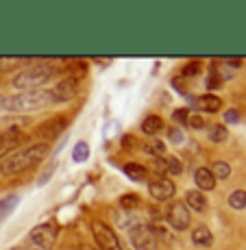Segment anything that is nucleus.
Here are the masks:
<instances>
[{"label": "nucleus", "mask_w": 246, "mask_h": 250, "mask_svg": "<svg viewBox=\"0 0 246 250\" xmlns=\"http://www.w3.org/2000/svg\"><path fill=\"white\" fill-rule=\"evenodd\" d=\"M52 96L50 89H35V91H18L11 96H0V115H20L31 111H42L50 107Z\"/></svg>", "instance_id": "1"}, {"label": "nucleus", "mask_w": 246, "mask_h": 250, "mask_svg": "<svg viewBox=\"0 0 246 250\" xmlns=\"http://www.w3.org/2000/svg\"><path fill=\"white\" fill-rule=\"evenodd\" d=\"M50 152V144H31V146L18 148L16 152L2 159L0 163V174L2 176H18L22 172L35 167L37 163L46 159V155Z\"/></svg>", "instance_id": "2"}, {"label": "nucleus", "mask_w": 246, "mask_h": 250, "mask_svg": "<svg viewBox=\"0 0 246 250\" xmlns=\"http://www.w3.org/2000/svg\"><path fill=\"white\" fill-rule=\"evenodd\" d=\"M52 76H55V65L48 63V61H35L28 68L18 70V74L13 76L11 83L18 91H35L44 87Z\"/></svg>", "instance_id": "3"}, {"label": "nucleus", "mask_w": 246, "mask_h": 250, "mask_svg": "<svg viewBox=\"0 0 246 250\" xmlns=\"http://www.w3.org/2000/svg\"><path fill=\"white\" fill-rule=\"evenodd\" d=\"M57 242V227L50 222L37 224L24 239V250H52Z\"/></svg>", "instance_id": "4"}, {"label": "nucleus", "mask_w": 246, "mask_h": 250, "mask_svg": "<svg viewBox=\"0 0 246 250\" xmlns=\"http://www.w3.org/2000/svg\"><path fill=\"white\" fill-rule=\"evenodd\" d=\"M129 237L135 250H157L159 248V237L157 230L148 224H133L129 230Z\"/></svg>", "instance_id": "5"}, {"label": "nucleus", "mask_w": 246, "mask_h": 250, "mask_svg": "<svg viewBox=\"0 0 246 250\" xmlns=\"http://www.w3.org/2000/svg\"><path fill=\"white\" fill-rule=\"evenodd\" d=\"M67 126V118L66 115H55V118L42 122L40 126L35 128V139H40V144H48L52 139H57L61 133L66 131Z\"/></svg>", "instance_id": "6"}, {"label": "nucleus", "mask_w": 246, "mask_h": 250, "mask_svg": "<svg viewBox=\"0 0 246 250\" xmlns=\"http://www.w3.org/2000/svg\"><path fill=\"white\" fill-rule=\"evenodd\" d=\"M24 139H26V135H24V131L18 124H13L7 131L0 133V159H7L11 152H16Z\"/></svg>", "instance_id": "7"}, {"label": "nucleus", "mask_w": 246, "mask_h": 250, "mask_svg": "<svg viewBox=\"0 0 246 250\" xmlns=\"http://www.w3.org/2000/svg\"><path fill=\"white\" fill-rule=\"evenodd\" d=\"M79 79L76 76H67V79L59 81V83L55 85V89H50V96H52V103L59 104V103H67V100H72L76 94H79Z\"/></svg>", "instance_id": "8"}, {"label": "nucleus", "mask_w": 246, "mask_h": 250, "mask_svg": "<svg viewBox=\"0 0 246 250\" xmlns=\"http://www.w3.org/2000/svg\"><path fill=\"white\" fill-rule=\"evenodd\" d=\"M91 233H94V239H96V246L100 250H120V244H118V237L107 224L103 222H94L91 227Z\"/></svg>", "instance_id": "9"}, {"label": "nucleus", "mask_w": 246, "mask_h": 250, "mask_svg": "<svg viewBox=\"0 0 246 250\" xmlns=\"http://www.w3.org/2000/svg\"><path fill=\"white\" fill-rule=\"evenodd\" d=\"M148 191L155 200L163 203V200H170L175 196V183L166 176H153V179H148Z\"/></svg>", "instance_id": "10"}, {"label": "nucleus", "mask_w": 246, "mask_h": 250, "mask_svg": "<svg viewBox=\"0 0 246 250\" xmlns=\"http://www.w3.org/2000/svg\"><path fill=\"white\" fill-rule=\"evenodd\" d=\"M168 222L175 230H185L190 229V222H192V215H190V209H187L183 203H175L168 209Z\"/></svg>", "instance_id": "11"}, {"label": "nucleus", "mask_w": 246, "mask_h": 250, "mask_svg": "<svg viewBox=\"0 0 246 250\" xmlns=\"http://www.w3.org/2000/svg\"><path fill=\"white\" fill-rule=\"evenodd\" d=\"M194 107L199 109V111H205V113H216L220 111V107H223V100L218 98L216 94H202V96H196L194 98Z\"/></svg>", "instance_id": "12"}, {"label": "nucleus", "mask_w": 246, "mask_h": 250, "mask_svg": "<svg viewBox=\"0 0 246 250\" xmlns=\"http://www.w3.org/2000/svg\"><path fill=\"white\" fill-rule=\"evenodd\" d=\"M187 207L190 211H196V213H205L207 211V198H205V194L199 189H190L185 194V203H183Z\"/></svg>", "instance_id": "13"}, {"label": "nucleus", "mask_w": 246, "mask_h": 250, "mask_svg": "<svg viewBox=\"0 0 246 250\" xmlns=\"http://www.w3.org/2000/svg\"><path fill=\"white\" fill-rule=\"evenodd\" d=\"M194 181H196V185H199V191H209L216 187V176L211 174L209 167H199V170L194 172Z\"/></svg>", "instance_id": "14"}, {"label": "nucleus", "mask_w": 246, "mask_h": 250, "mask_svg": "<svg viewBox=\"0 0 246 250\" xmlns=\"http://www.w3.org/2000/svg\"><path fill=\"white\" fill-rule=\"evenodd\" d=\"M192 242L196 244V246H211V242H214V235H211V230L207 227H196L194 230H192Z\"/></svg>", "instance_id": "15"}, {"label": "nucleus", "mask_w": 246, "mask_h": 250, "mask_svg": "<svg viewBox=\"0 0 246 250\" xmlns=\"http://www.w3.org/2000/svg\"><path fill=\"white\" fill-rule=\"evenodd\" d=\"M124 174L135 183H144L148 179V170L144 166H139V163H127L124 166Z\"/></svg>", "instance_id": "16"}, {"label": "nucleus", "mask_w": 246, "mask_h": 250, "mask_svg": "<svg viewBox=\"0 0 246 250\" xmlns=\"http://www.w3.org/2000/svg\"><path fill=\"white\" fill-rule=\"evenodd\" d=\"M161 128H163V120L159 118V115H146V118H144L142 131L146 133V135H157Z\"/></svg>", "instance_id": "17"}, {"label": "nucleus", "mask_w": 246, "mask_h": 250, "mask_svg": "<svg viewBox=\"0 0 246 250\" xmlns=\"http://www.w3.org/2000/svg\"><path fill=\"white\" fill-rule=\"evenodd\" d=\"M229 207L233 209H246V189H235L229 194Z\"/></svg>", "instance_id": "18"}, {"label": "nucleus", "mask_w": 246, "mask_h": 250, "mask_svg": "<svg viewBox=\"0 0 246 250\" xmlns=\"http://www.w3.org/2000/svg\"><path fill=\"white\" fill-rule=\"evenodd\" d=\"M207 135H209V139L214 144H223L226 137H229V131H226V126H223V124H214V126L209 128V133H207Z\"/></svg>", "instance_id": "19"}, {"label": "nucleus", "mask_w": 246, "mask_h": 250, "mask_svg": "<svg viewBox=\"0 0 246 250\" xmlns=\"http://www.w3.org/2000/svg\"><path fill=\"white\" fill-rule=\"evenodd\" d=\"M72 159L83 163L85 159H89V146L85 142H76V146L72 148Z\"/></svg>", "instance_id": "20"}, {"label": "nucleus", "mask_w": 246, "mask_h": 250, "mask_svg": "<svg viewBox=\"0 0 246 250\" xmlns=\"http://www.w3.org/2000/svg\"><path fill=\"white\" fill-rule=\"evenodd\" d=\"M18 200L20 198H18L16 194H11V196H7V198L0 200V220H4L9 213H11V209L18 205Z\"/></svg>", "instance_id": "21"}, {"label": "nucleus", "mask_w": 246, "mask_h": 250, "mask_svg": "<svg viewBox=\"0 0 246 250\" xmlns=\"http://www.w3.org/2000/svg\"><path fill=\"white\" fill-rule=\"evenodd\" d=\"M209 170H211V174L216 176V181H218V179H229V174H231L229 163H224V161H216Z\"/></svg>", "instance_id": "22"}, {"label": "nucleus", "mask_w": 246, "mask_h": 250, "mask_svg": "<svg viewBox=\"0 0 246 250\" xmlns=\"http://www.w3.org/2000/svg\"><path fill=\"white\" fill-rule=\"evenodd\" d=\"M142 150L146 155H153V157H161L166 152V144L163 142H148L146 146H142Z\"/></svg>", "instance_id": "23"}, {"label": "nucleus", "mask_w": 246, "mask_h": 250, "mask_svg": "<svg viewBox=\"0 0 246 250\" xmlns=\"http://www.w3.org/2000/svg\"><path fill=\"white\" fill-rule=\"evenodd\" d=\"M26 63H31V61L28 59H4V61H0V68L13 70V68H20V65H26Z\"/></svg>", "instance_id": "24"}, {"label": "nucleus", "mask_w": 246, "mask_h": 250, "mask_svg": "<svg viewBox=\"0 0 246 250\" xmlns=\"http://www.w3.org/2000/svg\"><path fill=\"white\" fill-rule=\"evenodd\" d=\"M153 170H155V176H163V172H168V161L163 157H155L153 159Z\"/></svg>", "instance_id": "25"}, {"label": "nucleus", "mask_w": 246, "mask_h": 250, "mask_svg": "<svg viewBox=\"0 0 246 250\" xmlns=\"http://www.w3.org/2000/svg\"><path fill=\"white\" fill-rule=\"evenodd\" d=\"M185 124L190 128H196V131H199V128L205 126V120H202V115H199V113H190V115H187V122Z\"/></svg>", "instance_id": "26"}, {"label": "nucleus", "mask_w": 246, "mask_h": 250, "mask_svg": "<svg viewBox=\"0 0 246 250\" xmlns=\"http://www.w3.org/2000/svg\"><path fill=\"white\" fill-rule=\"evenodd\" d=\"M199 72H201V61H190L187 65H183L181 74L183 76H196Z\"/></svg>", "instance_id": "27"}, {"label": "nucleus", "mask_w": 246, "mask_h": 250, "mask_svg": "<svg viewBox=\"0 0 246 250\" xmlns=\"http://www.w3.org/2000/svg\"><path fill=\"white\" fill-rule=\"evenodd\" d=\"M120 205L124 207V211H133L135 207H137V196H133V194L122 196V198H120Z\"/></svg>", "instance_id": "28"}, {"label": "nucleus", "mask_w": 246, "mask_h": 250, "mask_svg": "<svg viewBox=\"0 0 246 250\" xmlns=\"http://www.w3.org/2000/svg\"><path fill=\"white\" fill-rule=\"evenodd\" d=\"M220 83H223V74H220L218 70H214L209 74V79H207V87H209V89H218Z\"/></svg>", "instance_id": "29"}, {"label": "nucleus", "mask_w": 246, "mask_h": 250, "mask_svg": "<svg viewBox=\"0 0 246 250\" xmlns=\"http://www.w3.org/2000/svg\"><path fill=\"white\" fill-rule=\"evenodd\" d=\"M166 161H168V172H170V174H177V176H179L181 172H183V163H181L179 159L170 157V159H166Z\"/></svg>", "instance_id": "30"}, {"label": "nucleus", "mask_w": 246, "mask_h": 250, "mask_svg": "<svg viewBox=\"0 0 246 250\" xmlns=\"http://www.w3.org/2000/svg\"><path fill=\"white\" fill-rule=\"evenodd\" d=\"M168 139H170V142H175V144H181L183 142V131L179 126H172L170 131H168Z\"/></svg>", "instance_id": "31"}, {"label": "nucleus", "mask_w": 246, "mask_h": 250, "mask_svg": "<svg viewBox=\"0 0 246 250\" xmlns=\"http://www.w3.org/2000/svg\"><path fill=\"white\" fill-rule=\"evenodd\" d=\"M187 115H190L187 109H177V111L172 113V120H175L177 124H185L187 122Z\"/></svg>", "instance_id": "32"}, {"label": "nucleus", "mask_w": 246, "mask_h": 250, "mask_svg": "<svg viewBox=\"0 0 246 250\" xmlns=\"http://www.w3.org/2000/svg\"><path fill=\"white\" fill-rule=\"evenodd\" d=\"M238 118H240L238 111H226V113H224V120H226V122H238Z\"/></svg>", "instance_id": "33"}, {"label": "nucleus", "mask_w": 246, "mask_h": 250, "mask_svg": "<svg viewBox=\"0 0 246 250\" xmlns=\"http://www.w3.org/2000/svg\"><path fill=\"white\" fill-rule=\"evenodd\" d=\"M74 250H94V248H91V246H85V244H81V246H76Z\"/></svg>", "instance_id": "34"}, {"label": "nucleus", "mask_w": 246, "mask_h": 250, "mask_svg": "<svg viewBox=\"0 0 246 250\" xmlns=\"http://www.w3.org/2000/svg\"><path fill=\"white\" fill-rule=\"evenodd\" d=\"M11 250H24V248H20V246H16V248H11Z\"/></svg>", "instance_id": "35"}]
</instances>
